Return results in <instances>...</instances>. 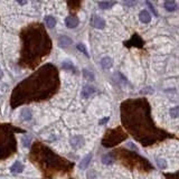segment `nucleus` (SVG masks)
<instances>
[{
  "instance_id": "nucleus-1",
  "label": "nucleus",
  "mask_w": 179,
  "mask_h": 179,
  "mask_svg": "<svg viewBox=\"0 0 179 179\" xmlns=\"http://www.w3.org/2000/svg\"><path fill=\"white\" fill-rule=\"evenodd\" d=\"M69 143H71V146H72L73 149L77 150V149H81V148H83V147H84L85 139H84V137H83V135H81V134L73 135L72 138H71V140H69Z\"/></svg>"
},
{
  "instance_id": "nucleus-2",
  "label": "nucleus",
  "mask_w": 179,
  "mask_h": 179,
  "mask_svg": "<svg viewBox=\"0 0 179 179\" xmlns=\"http://www.w3.org/2000/svg\"><path fill=\"white\" fill-rule=\"evenodd\" d=\"M65 24H66V27H67V28H71V29H73V28H76L77 26H79V18L76 17V16H68V17L66 18Z\"/></svg>"
},
{
  "instance_id": "nucleus-3",
  "label": "nucleus",
  "mask_w": 179,
  "mask_h": 179,
  "mask_svg": "<svg viewBox=\"0 0 179 179\" xmlns=\"http://www.w3.org/2000/svg\"><path fill=\"white\" fill-rule=\"evenodd\" d=\"M95 92H97V89H95L94 86L86 85V86H84V87H83L81 94H82V97H84V99H89V97H92V95H93Z\"/></svg>"
},
{
  "instance_id": "nucleus-4",
  "label": "nucleus",
  "mask_w": 179,
  "mask_h": 179,
  "mask_svg": "<svg viewBox=\"0 0 179 179\" xmlns=\"http://www.w3.org/2000/svg\"><path fill=\"white\" fill-rule=\"evenodd\" d=\"M139 19H140V21L143 23V24H149V23L151 21V15L149 14L148 10L143 9V10H141L140 11V14H139Z\"/></svg>"
},
{
  "instance_id": "nucleus-5",
  "label": "nucleus",
  "mask_w": 179,
  "mask_h": 179,
  "mask_svg": "<svg viewBox=\"0 0 179 179\" xmlns=\"http://www.w3.org/2000/svg\"><path fill=\"white\" fill-rule=\"evenodd\" d=\"M92 158H93V153H89V155H86L85 157L81 160V162H79V169L84 170V169L87 168L89 165H90V162H91V160H92Z\"/></svg>"
},
{
  "instance_id": "nucleus-6",
  "label": "nucleus",
  "mask_w": 179,
  "mask_h": 179,
  "mask_svg": "<svg viewBox=\"0 0 179 179\" xmlns=\"http://www.w3.org/2000/svg\"><path fill=\"white\" fill-rule=\"evenodd\" d=\"M24 169H25V166L23 165V162L18 160V161H16L14 165L10 167V171L12 172V174H20V172H23Z\"/></svg>"
},
{
  "instance_id": "nucleus-7",
  "label": "nucleus",
  "mask_w": 179,
  "mask_h": 179,
  "mask_svg": "<svg viewBox=\"0 0 179 179\" xmlns=\"http://www.w3.org/2000/svg\"><path fill=\"white\" fill-rule=\"evenodd\" d=\"M101 66H102V68L104 69H109L112 67V65H113V61H112V58L111 57H109V56H105V57H103V58L101 59L100 62Z\"/></svg>"
},
{
  "instance_id": "nucleus-8",
  "label": "nucleus",
  "mask_w": 179,
  "mask_h": 179,
  "mask_svg": "<svg viewBox=\"0 0 179 179\" xmlns=\"http://www.w3.org/2000/svg\"><path fill=\"white\" fill-rule=\"evenodd\" d=\"M93 26L97 29H103L105 27V20L100 16H95L93 20Z\"/></svg>"
},
{
  "instance_id": "nucleus-9",
  "label": "nucleus",
  "mask_w": 179,
  "mask_h": 179,
  "mask_svg": "<svg viewBox=\"0 0 179 179\" xmlns=\"http://www.w3.org/2000/svg\"><path fill=\"white\" fill-rule=\"evenodd\" d=\"M72 44V39L65 35H62L61 37L58 38V45L62 46V47H68L69 45Z\"/></svg>"
},
{
  "instance_id": "nucleus-10",
  "label": "nucleus",
  "mask_w": 179,
  "mask_h": 179,
  "mask_svg": "<svg viewBox=\"0 0 179 179\" xmlns=\"http://www.w3.org/2000/svg\"><path fill=\"white\" fill-rule=\"evenodd\" d=\"M115 5V2H111V1H100L97 2V6L102 9V10H107V9H110Z\"/></svg>"
},
{
  "instance_id": "nucleus-11",
  "label": "nucleus",
  "mask_w": 179,
  "mask_h": 179,
  "mask_svg": "<svg viewBox=\"0 0 179 179\" xmlns=\"http://www.w3.org/2000/svg\"><path fill=\"white\" fill-rule=\"evenodd\" d=\"M21 117H23V119L25 121H30L31 118H33V113H31L30 109H27V107L23 109V111H21Z\"/></svg>"
},
{
  "instance_id": "nucleus-12",
  "label": "nucleus",
  "mask_w": 179,
  "mask_h": 179,
  "mask_svg": "<svg viewBox=\"0 0 179 179\" xmlns=\"http://www.w3.org/2000/svg\"><path fill=\"white\" fill-rule=\"evenodd\" d=\"M45 24L48 28H54L56 25V19L53 16H46L45 17Z\"/></svg>"
},
{
  "instance_id": "nucleus-13",
  "label": "nucleus",
  "mask_w": 179,
  "mask_h": 179,
  "mask_svg": "<svg viewBox=\"0 0 179 179\" xmlns=\"http://www.w3.org/2000/svg\"><path fill=\"white\" fill-rule=\"evenodd\" d=\"M165 8L166 10L168 11H175L177 9V4H176L174 0H168L165 2Z\"/></svg>"
},
{
  "instance_id": "nucleus-14",
  "label": "nucleus",
  "mask_w": 179,
  "mask_h": 179,
  "mask_svg": "<svg viewBox=\"0 0 179 179\" xmlns=\"http://www.w3.org/2000/svg\"><path fill=\"white\" fill-rule=\"evenodd\" d=\"M62 67L64 69H67V71H74L75 72V67L73 65L72 62H68V61H65V62L62 63Z\"/></svg>"
},
{
  "instance_id": "nucleus-15",
  "label": "nucleus",
  "mask_w": 179,
  "mask_h": 179,
  "mask_svg": "<svg viewBox=\"0 0 179 179\" xmlns=\"http://www.w3.org/2000/svg\"><path fill=\"white\" fill-rule=\"evenodd\" d=\"M156 162H157V166H158L160 169H166L167 167H168V165H167V161H166L165 159H162V158H157Z\"/></svg>"
},
{
  "instance_id": "nucleus-16",
  "label": "nucleus",
  "mask_w": 179,
  "mask_h": 179,
  "mask_svg": "<svg viewBox=\"0 0 179 179\" xmlns=\"http://www.w3.org/2000/svg\"><path fill=\"white\" fill-rule=\"evenodd\" d=\"M77 49H79V52H82L84 55L86 56V57H90V54L87 53V49H86V47H85V45L84 44H82V43H79V44H77Z\"/></svg>"
},
{
  "instance_id": "nucleus-17",
  "label": "nucleus",
  "mask_w": 179,
  "mask_h": 179,
  "mask_svg": "<svg viewBox=\"0 0 179 179\" xmlns=\"http://www.w3.org/2000/svg\"><path fill=\"white\" fill-rule=\"evenodd\" d=\"M83 76L89 81H94V74L87 69H83Z\"/></svg>"
},
{
  "instance_id": "nucleus-18",
  "label": "nucleus",
  "mask_w": 179,
  "mask_h": 179,
  "mask_svg": "<svg viewBox=\"0 0 179 179\" xmlns=\"http://www.w3.org/2000/svg\"><path fill=\"white\" fill-rule=\"evenodd\" d=\"M169 114H170V117L174 118V119L178 118V115H179V109H178V107H171V109H170V111H169Z\"/></svg>"
},
{
  "instance_id": "nucleus-19",
  "label": "nucleus",
  "mask_w": 179,
  "mask_h": 179,
  "mask_svg": "<svg viewBox=\"0 0 179 179\" xmlns=\"http://www.w3.org/2000/svg\"><path fill=\"white\" fill-rule=\"evenodd\" d=\"M102 162H103L104 165H112V163H113V159L111 158L110 156L104 155L103 157H102Z\"/></svg>"
},
{
  "instance_id": "nucleus-20",
  "label": "nucleus",
  "mask_w": 179,
  "mask_h": 179,
  "mask_svg": "<svg viewBox=\"0 0 179 179\" xmlns=\"http://www.w3.org/2000/svg\"><path fill=\"white\" fill-rule=\"evenodd\" d=\"M21 141H23V145H24V147H27V148H28V147L30 146L31 137H29V135H25V137H23Z\"/></svg>"
},
{
  "instance_id": "nucleus-21",
  "label": "nucleus",
  "mask_w": 179,
  "mask_h": 179,
  "mask_svg": "<svg viewBox=\"0 0 179 179\" xmlns=\"http://www.w3.org/2000/svg\"><path fill=\"white\" fill-rule=\"evenodd\" d=\"M147 5H148V7L150 8V10H151L152 12H153V15H157V11H156L155 7H153V6H152V5L150 4V2H149V1H147Z\"/></svg>"
},
{
  "instance_id": "nucleus-22",
  "label": "nucleus",
  "mask_w": 179,
  "mask_h": 179,
  "mask_svg": "<svg viewBox=\"0 0 179 179\" xmlns=\"http://www.w3.org/2000/svg\"><path fill=\"white\" fill-rule=\"evenodd\" d=\"M107 121H109V117L107 118H105V119H104V120H102L100 122V124H103V123H105V122H107Z\"/></svg>"
},
{
  "instance_id": "nucleus-23",
  "label": "nucleus",
  "mask_w": 179,
  "mask_h": 179,
  "mask_svg": "<svg viewBox=\"0 0 179 179\" xmlns=\"http://www.w3.org/2000/svg\"><path fill=\"white\" fill-rule=\"evenodd\" d=\"M2 77V71H1V68H0V79Z\"/></svg>"
}]
</instances>
